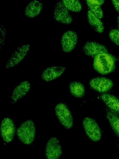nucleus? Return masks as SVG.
Masks as SVG:
<instances>
[{"mask_svg": "<svg viewBox=\"0 0 119 159\" xmlns=\"http://www.w3.org/2000/svg\"><path fill=\"white\" fill-rule=\"evenodd\" d=\"M101 99L109 108L116 112H119V99L115 96L107 93L103 94Z\"/></svg>", "mask_w": 119, "mask_h": 159, "instance_id": "dca6fc26", "label": "nucleus"}, {"mask_svg": "<svg viewBox=\"0 0 119 159\" xmlns=\"http://www.w3.org/2000/svg\"><path fill=\"white\" fill-rule=\"evenodd\" d=\"M109 37L112 42L119 46V29H112L110 30Z\"/></svg>", "mask_w": 119, "mask_h": 159, "instance_id": "412c9836", "label": "nucleus"}, {"mask_svg": "<svg viewBox=\"0 0 119 159\" xmlns=\"http://www.w3.org/2000/svg\"><path fill=\"white\" fill-rule=\"evenodd\" d=\"M78 42V36L75 31L68 30L63 34L60 43L63 51L65 53L72 52L76 46Z\"/></svg>", "mask_w": 119, "mask_h": 159, "instance_id": "0eeeda50", "label": "nucleus"}, {"mask_svg": "<svg viewBox=\"0 0 119 159\" xmlns=\"http://www.w3.org/2000/svg\"><path fill=\"white\" fill-rule=\"evenodd\" d=\"M31 85L28 80L20 82L14 88L11 96V102L15 103L25 96L30 90Z\"/></svg>", "mask_w": 119, "mask_h": 159, "instance_id": "f8f14e48", "label": "nucleus"}, {"mask_svg": "<svg viewBox=\"0 0 119 159\" xmlns=\"http://www.w3.org/2000/svg\"><path fill=\"white\" fill-rule=\"evenodd\" d=\"M89 84L93 90L99 92L103 93L110 90L114 84L110 79L104 76H98L90 79Z\"/></svg>", "mask_w": 119, "mask_h": 159, "instance_id": "9d476101", "label": "nucleus"}, {"mask_svg": "<svg viewBox=\"0 0 119 159\" xmlns=\"http://www.w3.org/2000/svg\"><path fill=\"white\" fill-rule=\"evenodd\" d=\"M62 1L65 6L69 11L73 12H79L82 10V4L79 0H63Z\"/></svg>", "mask_w": 119, "mask_h": 159, "instance_id": "6ab92c4d", "label": "nucleus"}, {"mask_svg": "<svg viewBox=\"0 0 119 159\" xmlns=\"http://www.w3.org/2000/svg\"><path fill=\"white\" fill-rule=\"evenodd\" d=\"M62 154V147L59 140L55 137H51L45 148L46 159H60Z\"/></svg>", "mask_w": 119, "mask_h": 159, "instance_id": "1a4fd4ad", "label": "nucleus"}, {"mask_svg": "<svg viewBox=\"0 0 119 159\" xmlns=\"http://www.w3.org/2000/svg\"><path fill=\"white\" fill-rule=\"evenodd\" d=\"M16 134L19 139L24 144H32L34 142L36 134V129L33 121L26 120L18 127Z\"/></svg>", "mask_w": 119, "mask_h": 159, "instance_id": "f03ea898", "label": "nucleus"}, {"mask_svg": "<svg viewBox=\"0 0 119 159\" xmlns=\"http://www.w3.org/2000/svg\"><path fill=\"white\" fill-rule=\"evenodd\" d=\"M86 2L89 10L94 14L100 19L103 17L104 13L100 5L92 3L89 0Z\"/></svg>", "mask_w": 119, "mask_h": 159, "instance_id": "aec40b11", "label": "nucleus"}, {"mask_svg": "<svg viewBox=\"0 0 119 159\" xmlns=\"http://www.w3.org/2000/svg\"><path fill=\"white\" fill-rule=\"evenodd\" d=\"M54 19L57 22L67 25L71 24L73 21L69 10L66 7L62 0L55 4L52 11Z\"/></svg>", "mask_w": 119, "mask_h": 159, "instance_id": "39448f33", "label": "nucleus"}, {"mask_svg": "<svg viewBox=\"0 0 119 159\" xmlns=\"http://www.w3.org/2000/svg\"><path fill=\"white\" fill-rule=\"evenodd\" d=\"M83 127L88 138L94 142L99 141L101 139L102 132L99 125L94 119L86 117L82 121Z\"/></svg>", "mask_w": 119, "mask_h": 159, "instance_id": "20e7f679", "label": "nucleus"}, {"mask_svg": "<svg viewBox=\"0 0 119 159\" xmlns=\"http://www.w3.org/2000/svg\"><path fill=\"white\" fill-rule=\"evenodd\" d=\"M69 87L70 93L73 96L81 98L85 95V86L81 82L76 81H72L70 83Z\"/></svg>", "mask_w": 119, "mask_h": 159, "instance_id": "a211bd4d", "label": "nucleus"}, {"mask_svg": "<svg viewBox=\"0 0 119 159\" xmlns=\"http://www.w3.org/2000/svg\"><path fill=\"white\" fill-rule=\"evenodd\" d=\"M43 7L41 2L37 0H33L26 6L24 11V14L28 18H34L41 13Z\"/></svg>", "mask_w": 119, "mask_h": 159, "instance_id": "4468645a", "label": "nucleus"}, {"mask_svg": "<svg viewBox=\"0 0 119 159\" xmlns=\"http://www.w3.org/2000/svg\"><path fill=\"white\" fill-rule=\"evenodd\" d=\"M55 114L58 120L65 128H71L73 125V120L68 106L64 103L60 102L55 107Z\"/></svg>", "mask_w": 119, "mask_h": 159, "instance_id": "7ed1b4c3", "label": "nucleus"}, {"mask_svg": "<svg viewBox=\"0 0 119 159\" xmlns=\"http://www.w3.org/2000/svg\"><path fill=\"white\" fill-rule=\"evenodd\" d=\"M65 67L61 66H54L47 67L43 71L42 78L46 81L53 80L60 77L64 72Z\"/></svg>", "mask_w": 119, "mask_h": 159, "instance_id": "ddd939ff", "label": "nucleus"}, {"mask_svg": "<svg viewBox=\"0 0 119 159\" xmlns=\"http://www.w3.org/2000/svg\"><path fill=\"white\" fill-rule=\"evenodd\" d=\"M30 48V46L29 44H24L18 48L6 62V68L13 67L20 64L26 56Z\"/></svg>", "mask_w": 119, "mask_h": 159, "instance_id": "6e6552de", "label": "nucleus"}, {"mask_svg": "<svg viewBox=\"0 0 119 159\" xmlns=\"http://www.w3.org/2000/svg\"><path fill=\"white\" fill-rule=\"evenodd\" d=\"M106 114L111 128L119 137V115L110 109L107 110Z\"/></svg>", "mask_w": 119, "mask_h": 159, "instance_id": "f3484780", "label": "nucleus"}, {"mask_svg": "<svg viewBox=\"0 0 119 159\" xmlns=\"http://www.w3.org/2000/svg\"><path fill=\"white\" fill-rule=\"evenodd\" d=\"M87 19L89 24L95 31L102 33L104 31V26L101 19L95 16L89 10L87 11Z\"/></svg>", "mask_w": 119, "mask_h": 159, "instance_id": "2eb2a0df", "label": "nucleus"}, {"mask_svg": "<svg viewBox=\"0 0 119 159\" xmlns=\"http://www.w3.org/2000/svg\"><path fill=\"white\" fill-rule=\"evenodd\" d=\"M117 21L118 24V26L119 28V16L117 17Z\"/></svg>", "mask_w": 119, "mask_h": 159, "instance_id": "b1692460", "label": "nucleus"}, {"mask_svg": "<svg viewBox=\"0 0 119 159\" xmlns=\"http://www.w3.org/2000/svg\"><path fill=\"white\" fill-rule=\"evenodd\" d=\"M117 59L115 56L108 52L99 54L94 57L93 67L100 74H108L115 70Z\"/></svg>", "mask_w": 119, "mask_h": 159, "instance_id": "f257e3e1", "label": "nucleus"}, {"mask_svg": "<svg viewBox=\"0 0 119 159\" xmlns=\"http://www.w3.org/2000/svg\"><path fill=\"white\" fill-rule=\"evenodd\" d=\"M92 3L101 6L104 2V0H89Z\"/></svg>", "mask_w": 119, "mask_h": 159, "instance_id": "5701e85b", "label": "nucleus"}, {"mask_svg": "<svg viewBox=\"0 0 119 159\" xmlns=\"http://www.w3.org/2000/svg\"><path fill=\"white\" fill-rule=\"evenodd\" d=\"M83 50L86 55L94 57L99 54L108 52L105 45L91 40L87 41L84 43L83 46Z\"/></svg>", "mask_w": 119, "mask_h": 159, "instance_id": "9b49d317", "label": "nucleus"}, {"mask_svg": "<svg viewBox=\"0 0 119 159\" xmlns=\"http://www.w3.org/2000/svg\"><path fill=\"white\" fill-rule=\"evenodd\" d=\"M16 127L14 121L10 118H4L1 122L0 131L2 140L9 143L13 139L16 133Z\"/></svg>", "mask_w": 119, "mask_h": 159, "instance_id": "423d86ee", "label": "nucleus"}, {"mask_svg": "<svg viewBox=\"0 0 119 159\" xmlns=\"http://www.w3.org/2000/svg\"><path fill=\"white\" fill-rule=\"evenodd\" d=\"M111 1L115 10L119 13V0H112Z\"/></svg>", "mask_w": 119, "mask_h": 159, "instance_id": "4be33fe9", "label": "nucleus"}]
</instances>
